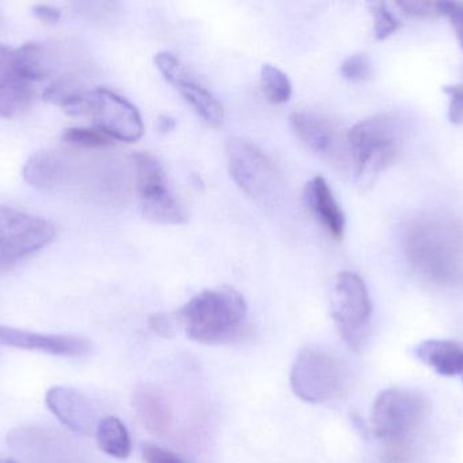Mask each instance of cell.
<instances>
[{
	"instance_id": "1",
	"label": "cell",
	"mask_w": 463,
	"mask_h": 463,
	"mask_svg": "<svg viewBox=\"0 0 463 463\" xmlns=\"http://www.w3.org/2000/svg\"><path fill=\"white\" fill-rule=\"evenodd\" d=\"M248 307L239 291L212 288L193 296L178 317L184 333L201 344H224L239 339L247 320Z\"/></svg>"
},
{
	"instance_id": "2",
	"label": "cell",
	"mask_w": 463,
	"mask_h": 463,
	"mask_svg": "<svg viewBox=\"0 0 463 463\" xmlns=\"http://www.w3.org/2000/svg\"><path fill=\"white\" fill-rule=\"evenodd\" d=\"M402 128L389 114L362 120L347 132L350 162L359 185H372L399 155Z\"/></svg>"
},
{
	"instance_id": "3",
	"label": "cell",
	"mask_w": 463,
	"mask_h": 463,
	"mask_svg": "<svg viewBox=\"0 0 463 463\" xmlns=\"http://www.w3.org/2000/svg\"><path fill=\"white\" fill-rule=\"evenodd\" d=\"M138 206L146 219L157 225H184L186 209L168 184L167 174L157 158L149 152L133 155Z\"/></svg>"
},
{
	"instance_id": "4",
	"label": "cell",
	"mask_w": 463,
	"mask_h": 463,
	"mask_svg": "<svg viewBox=\"0 0 463 463\" xmlns=\"http://www.w3.org/2000/svg\"><path fill=\"white\" fill-rule=\"evenodd\" d=\"M345 372L336 356L317 347H305L296 356L290 372L293 393L309 404L336 399L345 388Z\"/></svg>"
},
{
	"instance_id": "5",
	"label": "cell",
	"mask_w": 463,
	"mask_h": 463,
	"mask_svg": "<svg viewBox=\"0 0 463 463\" xmlns=\"http://www.w3.org/2000/svg\"><path fill=\"white\" fill-rule=\"evenodd\" d=\"M54 236L56 228L49 220L0 206V272L43 250Z\"/></svg>"
},
{
	"instance_id": "6",
	"label": "cell",
	"mask_w": 463,
	"mask_h": 463,
	"mask_svg": "<svg viewBox=\"0 0 463 463\" xmlns=\"http://www.w3.org/2000/svg\"><path fill=\"white\" fill-rule=\"evenodd\" d=\"M372 310L364 279L354 272L337 275L332 293V318L343 340L353 350H361L366 342Z\"/></svg>"
},
{
	"instance_id": "7",
	"label": "cell",
	"mask_w": 463,
	"mask_h": 463,
	"mask_svg": "<svg viewBox=\"0 0 463 463\" xmlns=\"http://www.w3.org/2000/svg\"><path fill=\"white\" fill-rule=\"evenodd\" d=\"M227 159L232 179L245 195L261 203L277 195L279 171L258 146L244 139H231L227 143Z\"/></svg>"
},
{
	"instance_id": "8",
	"label": "cell",
	"mask_w": 463,
	"mask_h": 463,
	"mask_svg": "<svg viewBox=\"0 0 463 463\" xmlns=\"http://www.w3.org/2000/svg\"><path fill=\"white\" fill-rule=\"evenodd\" d=\"M92 120L95 130L111 140L135 143L144 135V122L138 109L127 98L105 87L86 92L83 113Z\"/></svg>"
},
{
	"instance_id": "9",
	"label": "cell",
	"mask_w": 463,
	"mask_h": 463,
	"mask_svg": "<svg viewBox=\"0 0 463 463\" xmlns=\"http://www.w3.org/2000/svg\"><path fill=\"white\" fill-rule=\"evenodd\" d=\"M408 253L413 263L435 279L453 276L458 264V245L451 231L435 225L413 227L408 236Z\"/></svg>"
},
{
	"instance_id": "10",
	"label": "cell",
	"mask_w": 463,
	"mask_h": 463,
	"mask_svg": "<svg viewBox=\"0 0 463 463\" xmlns=\"http://www.w3.org/2000/svg\"><path fill=\"white\" fill-rule=\"evenodd\" d=\"M426 402L420 394L404 389H388L375 400L372 421L381 439L399 440L420 421Z\"/></svg>"
},
{
	"instance_id": "11",
	"label": "cell",
	"mask_w": 463,
	"mask_h": 463,
	"mask_svg": "<svg viewBox=\"0 0 463 463\" xmlns=\"http://www.w3.org/2000/svg\"><path fill=\"white\" fill-rule=\"evenodd\" d=\"M155 64L165 81L170 82L184 100L194 109L195 113L211 127H220L224 122L225 111L220 101L193 75L192 71L170 52H159Z\"/></svg>"
},
{
	"instance_id": "12",
	"label": "cell",
	"mask_w": 463,
	"mask_h": 463,
	"mask_svg": "<svg viewBox=\"0 0 463 463\" xmlns=\"http://www.w3.org/2000/svg\"><path fill=\"white\" fill-rule=\"evenodd\" d=\"M288 122L294 135L310 151L336 165L350 162L347 133H343L328 117L312 111H294Z\"/></svg>"
},
{
	"instance_id": "13",
	"label": "cell",
	"mask_w": 463,
	"mask_h": 463,
	"mask_svg": "<svg viewBox=\"0 0 463 463\" xmlns=\"http://www.w3.org/2000/svg\"><path fill=\"white\" fill-rule=\"evenodd\" d=\"M0 344L16 350L37 351L54 356L78 358L91 352L90 340L67 334H41L13 326L0 325Z\"/></svg>"
},
{
	"instance_id": "14",
	"label": "cell",
	"mask_w": 463,
	"mask_h": 463,
	"mask_svg": "<svg viewBox=\"0 0 463 463\" xmlns=\"http://www.w3.org/2000/svg\"><path fill=\"white\" fill-rule=\"evenodd\" d=\"M45 404L52 415L75 434L90 437L97 429L94 405L80 391L68 386H56L46 393Z\"/></svg>"
},
{
	"instance_id": "15",
	"label": "cell",
	"mask_w": 463,
	"mask_h": 463,
	"mask_svg": "<svg viewBox=\"0 0 463 463\" xmlns=\"http://www.w3.org/2000/svg\"><path fill=\"white\" fill-rule=\"evenodd\" d=\"M34 90L14 67V49L0 43V117L14 119L32 106Z\"/></svg>"
},
{
	"instance_id": "16",
	"label": "cell",
	"mask_w": 463,
	"mask_h": 463,
	"mask_svg": "<svg viewBox=\"0 0 463 463\" xmlns=\"http://www.w3.org/2000/svg\"><path fill=\"white\" fill-rule=\"evenodd\" d=\"M305 203L316 219L335 239H342L345 230V217L328 182L323 177L310 179L304 189Z\"/></svg>"
},
{
	"instance_id": "17",
	"label": "cell",
	"mask_w": 463,
	"mask_h": 463,
	"mask_svg": "<svg viewBox=\"0 0 463 463\" xmlns=\"http://www.w3.org/2000/svg\"><path fill=\"white\" fill-rule=\"evenodd\" d=\"M70 162L62 152L41 150L24 163L22 177L30 187L38 189H54L70 177Z\"/></svg>"
},
{
	"instance_id": "18",
	"label": "cell",
	"mask_w": 463,
	"mask_h": 463,
	"mask_svg": "<svg viewBox=\"0 0 463 463\" xmlns=\"http://www.w3.org/2000/svg\"><path fill=\"white\" fill-rule=\"evenodd\" d=\"M132 404L144 427L151 434L162 437L171 427V410L165 396L151 385H140L133 391Z\"/></svg>"
},
{
	"instance_id": "19",
	"label": "cell",
	"mask_w": 463,
	"mask_h": 463,
	"mask_svg": "<svg viewBox=\"0 0 463 463\" xmlns=\"http://www.w3.org/2000/svg\"><path fill=\"white\" fill-rule=\"evenodd\" d=\"M416 358L442 377L461 375L463 370V348L446 340H427L413 350Z\"/></svg>"
},
{
	"instance_id": "20",
	"label": "cell",
	"mask_w": 463,
	"mask_h": 463,
	"mask_svg": "<svg viewBox=\"0 0 463 463\" xmlns=\"http://www.w3.org/2000/svg\"><path fill=\"white\" fill-rule=\"evenodd\" d=\"M98 448L100 451L116 459L129 458L132 453V440L129 431L119 419L108 416L98 423L95 429Z\"/></svg>"
},
{
	"instance_id": "21",
	"label": "cell",
	"mask_w": 463,
	"mask_h": 463,
	"mask_svg": "<svg viewBox=\"0 0 463 463\" xmlns=\"http://www.w3.org/2000/svg\"><path fill=\"white\" fill-rule=\"evenodd\" d=\"M14 67L30 83L43 81L51 73L48 54L37 43H26L14 49Z\"/></svg>"
},
{
	"instance_id": "22",
	"label": "cell",
	"mask_w": 463,
	"mask_h": 463,
	"mask_svg": "<svg viewBox=\"0 0 463 463\" xmlns=\"http://www.w3.org/2000/svg\"><path fill=\"white\" fill-rule=\"evenodd\" d=\"M86 92H80L70 82L57 81L43 92V98L45 102L60 106L72 116H81Z\"/></svg>"
},
{
	"instance_id": "23",
	"label": "cell",
	"mask_w": 463,
	"mask_h": 463,
	"mask_svg": "<svg viewBox=\"0 0 463 463\" xmlns=\"http://www.w3.org/2000/svg\"><path fill=\"white\" fill-rule=\"evenodd\" d=\"M260 84L264 97L269 102L280 105L290 100L293 92L290 79L275 65L264 64L261 67Z\"/></svg>"
},
{
	"instance_id": "24",
	"label": "cell",
	"mask_w": 463,
	"mask_h": 463,
	"mask_svg": "<svg viewBox=\"0 0 463 463\" xmlns=\"http://www.w3.org/2000/svg\"><path fill=\"white\" fill-rule=\"evenodd\" d=\"M62 141L79 149H105L113 144V140L95 128H67L61 135Z\"/></svg>"
},
{
	"instance_id": "25",
	"label": "cell",
	"mask_w": 463,
	"mask_h": 463,
	"mask_svg": "<svg viewBox=\"0 0 463 463\" xmlns=\"http://www.w3.org/2000/svg\"><path fill=\"white\" fill-rule=\"evenodd\" d=\"M370 10H372L373 19H374V35L378 41L391 37L402 26L399 19L389 10L385 3H372Z\"/></svg>"
},
{
	"instance_id": "26",
	"label": "cell",
	"mask_w": 463,
	"mask_h": 463,
	"mask_svg": "<svg viewBox=\"0 0 463 463\" xmlns=\"http://www.w3.org/2000/svg\"><path fill=\"white\" fill-rule=\"evenodd\" d=\"M340 72H342L343 78L347 79V81H366L372 76V60L364 53L353 54L342 63Z\"/></svg>"
},
{
	"instance_id": "27",
	"label": "cell",
	"mask_w": 463,
	"mask_h": 463,
	"mask_svg": "<svg viewBox=\"0 0 463 463\" xmlns=\"http://www.w3.org/2000/svg\"><path fill=\"white\" fill-rule=\"evenodd\" d=\"M397 7L402 8V13L407 15L415 16V18H435L442 15L440 13V2H424V0H405V2H397Z\"/></svg>"
},
{
	"instance_id": "28",
	"label": "cell",
	"mask_w": 463,
	"mask_h": 463,
	"mask_svg": "<svg viewBox=\"0 0 463 463\" xmlns=\"http://www.w3.org/2000/svg\"><path fill=\"white\" fill-rule=\"evenodd\" d=\"M443 92L449 97V119L451 124H463V84L443 86Z\"/></svg>"
},
{
	"instance_id": "29",
	"label": "cell",
	"mask_w": 463,
	"mask_h": 463,
	"mask_svg": "<svg viewBox=\"0 0 463 463\" xmlns=\"http://www.w3.org/2000/svg\"><path fill=\"white\" fill-rule=\"evenodd\" d=\"M141 456L146 463H186L173 451L165 450L154 443H144Z\"/></svg>"
},
{
	"instance_id": "30",
	"label": "cell",
	"mask_w": 463,
	"mask_h": 463,
	"mask_svg": "<svg viewBox=\"0 0 463 463\" xmlns=\"http://www.w3.org/2000/svg\"><path fill=\"white\" fill-rule=\"evenodd\" d=\"M440 13L450 21L463 51V2H440Z\"/></svg>"
},
{
	"instance_id": "31",
	"label": "cell",
	"mask_w": 463,
	"mask_h": 463,
	"mask_svg": "<svg viewBox=\"0 0 463 463\" xmlns=\"http://www.w3.org/2000/svg\"><path fill=\"white\" fill-rule=\"evenodd\" d=\"M32 14L35 19L43 24H54L61 18V11L59 8L48 5H35L32 7Z\"/></svg>"
},
{
	"instance_id": "32",
	"label": "cell",
	"mask_w": 463,
	"mask_h": 463,
	"mask_svg": "<svg viewBox=\"0 0 463 463\" xmlns=\"http://www.w3.org/2000/svg\"><path fill=\"white\" fill-rule=\"evenodd\" d=\"M149 328L162 337H171L174 333L173 325L165 314H154L149 318Z\"/></svg>"
},
{
	"instance_id": "33",
	"label": "cell",
	"mask_w": 463,
	"mask_h": 463,
	"mask_svg": "<svg viewBox=\"0 0 463 463\" xmlns=\"http://www.w3.org/2000/svg\"><path fill=\"white\" fill-rule=\"evenodd\" d=\"M176 121L171 116H160L157 120V130L162 133L171 132L175 130Z\"/></svg>"
},
{
	"instance_id": "34",
	"label": "cell",
	"mask_w": 463,
	"mask_h": 463,
	"mask_svg": "<svg viewBox=\"0 0 463 463\" xmlns=\"http://www.w3.org/2000/svg\"><path fill=\"white\" fill-rule=\"evenodd\" d=\"M5 463H18V461H15L14 458H7L5 459Z\"/></svg>"
},
{
	"instance_id": "35",
	"label": "cell",
	"mask_w": 463,
	"mask_h": 463,
	"mask_svg": "<svg viewBox=\"0 0 463 463\" xmlns=\"http://www.w3.org/2000/svg\"><path fill=\"white\" fill-rule=\"evenodd\" d=\"M461 375H462V380H463V370H462Z\"/></svg>"
}]
</instances>
